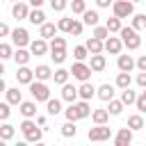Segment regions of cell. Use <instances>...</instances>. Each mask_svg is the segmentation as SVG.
<instances>
[{"mask_svg": "<svg viewBox=\"0 0 146 146\" xmlns=\"http://www.w3.org/2000/svg\"><path fill=\"white\" fill-rule=\"evenodd\" d=\"M119 34H121V41H123V46H125L128 50H137V48L141 46V36H139V32H137L132 25H130V27H121Z\"/></svg>", "mask_w": 146, "mask_h": 146, "instance_id": "6da1fadb", "label": "cell"}, {"mask_svg": "<svg viewBox=\"0 0 146 146\" xmlns=\"http://www.w3.org/2000/svg\"><path fill=\"white\" fill-rule=\"evenodd\" d=\"M30 94H32V98L36 100V103H46L48 98H50V87L43 82V80H32L30 82Z\"/></svg>", "mask_w": 146, "mask_h": 146, "instance_id": "7a4b0ae2", "label": "cell"}, {"mask_svg": "<svg viewBox=\"0 0 146 146\" xmlns=\"http://www.w3.org/2000/svg\"><path fill=\"white\" fill-rule=\"evenodd\" d=\"M87 137L89 141H107L112 137V128H107L105 123H96V128H89Z\"/></svg>", "mask_w": 146, "mask_h": 146, "instance_id": "3957f363", "label": "cell"}, {"mask_svg": "<svg viewBox=\"0 0 146 146\" xmlns=\"http://www.w3.org/2000/svg\"><path fill=\"white\" fill-rule=\"evenodd\" d=\"M112 11L119 18H128L135 14V2L132 0H116V2H112Z\"/></svg>", "mask_w": 146, "mask_h": 146, "instance_id": "277c9868", "label": "cell"}, {"mask_svg": "<svg viewBox=\"0 0 146 146\" xmlns=\"http://www.w3.org/2000/svg\"><path fill=\"white\" fill-rule=\"evenodd\" d=\"M91 66L89 64H84V62H78L75 59V64H73V68H71V75L75 78V80H80V82H87L89 78H91Z\"/></svg>", "mask_w": 146, "mask_h": 146, "instance_id": "5b68a950", "label": "cell"}, {"mask_svg": "<svg viewBox=\"0 0 146 146\" xmlns=\"http://www.w3.org/2000/svg\"><path fill=\"white\" fill-rule=\"evenodd\" d=\"M9 36H11V43H14L16 48H25V46H30V32H27L25 27H14Z\"/></svg>", "mask_w": 146, "mask_h": 146, "instance_id": "8992f818", "label": "cell"}, {"mask_svg": "<svg viewBox=\"0 0 146 146\" xmlns=\"http://www.w3.org/2000/svg\"><path fill=\"white\" fill-rule=\"evenodd\" d=\"M48 50H50L48 39H41V36H39V39H34V41H30V52H32V55L39 57V55H46Z\"/></svg>", "mask_w": 146, "mask_h": 146, "instance_id": "52a82bcc", "label": "cell"}, {"mask_svg": "<svg viewBox=\"0 0 146 146\" xmlns=\"http://www.w3.org/2000/svg\"><path fill=\"white\" fill-rule=\"evenodd\" d=\"M121 48H123V41L119 39V36H107L105 39V52H110V55H119L121 52Z\"/></svg>", "mask_w": 146, "mask_h": 146, "instance_id": "ba28073f", "label": "cell"}, {"mask_svg": "<svg viewBox=\"0 0 146 146\" xmlns=\"http://www.w3.org/2000/svg\"><path fill=\"white\" fill-rule=\"evenodd\" d=\"M16 80H18V84H30V82L34 80V71L27 68V64H23V66H18V71H16Z\"/></svg>", "mask_w": 146, "mask_h": 146, "instance_id": "9c48e42d", "label": "cell"}, {"mask_svg": "<svg viewBox=\"0 0 146 146\" xmlns=\"http://www.w3.org/2000/svg\"><path fill=\"white\" fill-rule=\"evenodd\" d=\"M114 144H116V146H130V144H132V130H130V128H121V130L114 135Z\"/></svg>", "mask_w": 146, "mask_h": 146, "instance_id": "30bf717a", "label": "cell"}, {"mask_svg": "<svg viewBox=\"0 0 146 146\" xmlns=\"http://www.w3.org/2000/svg\"><path fill=\"white\" fill-rule=\"evenodd\" d=\"M11 16L16 18V21H23V18H27L30 16V7L25 5V2H14V7H11Z\"/></svg>", "mask_w": 146, "mask_h": 146, "instance_id": "8fae6325", "label": "cell"}, {"mask_svg": "<svg viewBox=\"0 0 146 146\" xmlns=\"http://www.w3.org/2000/svg\"><path fill=\"white\" fill-rule=\"evenodd\" d=\"M89 66H91V71H94V73H100V71L107 66V59H105V55H103V52H96V55H91V59H89Z\"/></svg>", "mask_w": 146, "mask_h": 146, "instance_id": "7c38bea8", "label": "cell"}, {"mask_svg": "<svg viewBox=\"0 0 146 146\" xmlns=\"http://www.w3.org/2000/svg\"><path fill=\"white\" fill-rule=\"evenodd\" d=\"M62 98L66 100V103H75L78 98H80V94H78V87H73V84H62Z\"/></svg>", "mask_w": 146, "mask_h": 146, "instance_id": "4fadbf2b", "label": "cell"}, {"mask_svg": "<svg viewBox=\"0 0 146 146\" xmlns=\"http://www.w3.org/2000/svg\"><path fill=\"white\" fill-rule=\"evenodd\" d=\"M73 110H75V114H78V121L80 119H87V116H91V107H89V100H78V103H73Z\"/></svg>", "mask_w": 146, "mask_h": 146, "instance_id": "5bb4252c", "label": "cell"}, {"mask_svg": "<svg viewBox=\"0 0 146 146\" xmlns=\"http://www.w3.org/2000/svg\"><path fill=\"white\" fill-rule=\"evenodd\" d=\"M87 50H89V55H96V52H103L105 50V41L103 39H98V36H91V39H87Z\"/></svg>", "mask_w": 146, "mask_h": 146, "instance_id": "9a60e30c", "label": "cell"}, {"mask_svg": "<svg viewBox=\"0 0 146 146\" xmlns=\"http://www.w3.org/2000/svg\"><path fill=\"white\" fill-rule=\"evenodd\" d=\"M18 107H21L18 112H21L25 119H32V116H36V100H23Z\"/></svg>", "mask_w": 146, "mask_h": 146, "instance_id": "2e32d148", "label": "cell"}, {"mask_svg": "<svg viewBox=\"0 0 146 146\" xmlns=\"http://www.w3.org/2000/svg\"><path fill=\"white\" fill-rule=\"evenodd\" d=\"M55 34H57V25H55V23H48V21H46L43 25H39V36H41V39H48V41H50Z\"/></svg>", "mask_w": 146, "mask_h": 146, "instance_id": "e0dca14e", "label": "cell"}, {"mask_svg": "<svg viewBox=\"0 0 146 146\" xmlns=\"http://www.w3.org/2000/svg\"><path fill=\"white\" fill-rule=\"evenodd\" d=\"M78 94H80V98H84V100H91L94 96H96V87L87 80V82H82L80 87H78Z\"/></svg>", "mask_w": 146, "mask_h": 146, "instance_id": "ac0fdd59", "label": "cell"}, {"mask_svg": "<svg viewBox=\"0 0 146 146\" xmlns=\"http://www.w3.org/2000/svg\"><path fill=\"white\" fill-rule=\"evenodd\" d=\"M27 21H30L32 25H43V23H46V14H43V9H41V7H34V9H30V16H27Z\"/></svg>", "mask_w": 146, "mask_h": 146, "instance_id": "d6986e66", "label": "cell"}, {"mask_svg": "<svg viewBox=\"0 0 146 146\" xmlns=\"http://www.w3.org/2000/svg\"><path fill=\"white\" fill-rule=\"evenodd\" d=\"M96 96H98L100 100L110 103V100L114 98V87H112V84H100V87L96 89Z\"/></svg>", "mask_w": 146, "mask_h": 146, "instance_id": "ffe728a7", "label": "cell"}, {"mask_svg": "<svg viewBox=\"0 0 146 146\" xmlns=\"http://www.w3.org/2000/svg\"><path fill=\"white\" fill-rule=\"evenodd\" d=\"M116 66H119V71H132L135 68V59L130 57V55H119V59H116Z\"/></svg>", "mask_w": 146, "mask_h": 146, "instance_id": "44dd1931", "label": "cell"}, {"mask_svg": "<svg viewBox=\"0 0 146 146\" xmlns=\"http://www.w3.org/2000/svg\"><path fill=\"white\" fill-rule=\"evenodd\" d=\"M5 96H7V103H9V105H21V103H23V91H18V87L7 89Z\"/></svg>", "mask_w": 146, "mask_h": 146, "instance_id": "7402d4cb", "label": "cell"}, {"mask_svg": "<svg viewBox=\"0 0 146 146\" xmlns=\"http://www.w3.org/2000/svg\"><path fill=\"white\" fill-rule=\"evenodd\" d=\"M30 57H32V52H30V50H25V48H16V50H14V62H16L18 66L27 64V62H30Z\"/></svg>", "mask_w": 146, "mask_h": 146, "instance_id": "603a6c76", "label": "cell"}, {"mask_svg": "<svg viewBox=\"0 0 146 146\" xmlns=\"http://www.w3.org/2000/svg\"><path fill=\"white\" fill-rule=\"evenodd\" d=\"M34 78L46 82V80H50V78H52V68H50L48 64H41V66H36V68H34Z\"/></svg>", "mask_w": 146, "mask_h": 146, "instance_id": "cb8c5ba5", "label": "cell"}, {"mask_svg": "<svg viewBox=\"0 0 146 146\" xmlns=\"http://www.w3.org/2000/svg\"><path fill=\"white\" fill-rule=\"evenodd\" d=\"M98 11L96 9H84V14H82V23L84 25H98Z\"/></svg>", "mask_w": 146, "mask_h": 146, "instance_id": "d4e9b609", "label": "cell"}, {"mask_svg": "<svg viewBox=\"0 0 146 146\" xmlns=\"http://www.w3.org/2000/svg\"><path fill=\"white\" fill-rule=\"evenodd\" d=\"M46 110H48L50 116H57V114L62 112V100H57V98H48V100H46Z\"/></svg>", "mask_w": 146, "mask_h": 146, "instance_id": "484cf974", "label": "cell"}, {"mask_svg": "<svg viewBox=\"0 0 146 146\" xmlns=\"http://www.w3.org/2000/svg\"><path fill=\"white\" fill-rule=\"evenodd\" d=\"M14 135H16V130H14L11 123H2V125H0V139H2V141L14 139Z\"/></svg>", "mask_w": 146, "mask_h": 146, "instance_id": "4316f807", "label": "cell"}, {"mask_svg": "<svg viewBox=\"0 0 146 146\" xmlns=\"http://www.w3.org/2000/svg\"><path fill=\"white\" fill-rule=\"evenodd\" d=\"M68 75H71V71L57 68V71L52 73V80H55V84H66V82H68Z\"/></svg>", "mask_w": 146, "mask_h": 146, "instance_id": "83f0119b", "label": "cell"}, {"mask_svg": "<svg viewBox=\"0 0 146 146\" xmlns=\"http://www.w3.org/2000/svg\"><path fill=\"white\" fill-rule=\"evenodd\" d=\"M121 100H123V105H135L137 94H135L130 87H125V89H121Z\"/></svg>", "mask_w": 146, "mask_h": 146, "instance_id": "f1b7e54d", "label": "cell"}, {"mask_svg": "<svg viewBox=\"0 0 146 146\" xmlns=\"http://www.w3.org/2000/svg\"><path fill=\"white\" fill-rule=\"evenodd\" d=\"M128 128H130V130H141V128H144V116H141V114L128 116Z\"/></svg>", "mask_w": 146, "mask_h": 146, "instance_id": "f546056e", "label": "cell"}, {"mask_svg": "<svg viewBox=\"0 0 146 146\" xmlns=\"http://www.w3.org/2000/svg\"><path fill=\"white\" fill-rule=\"evenodd\" d=\"M130 82H132V78H130V73H128V71H121V73L116 75V87H119V89L130 87Z\"/></svg>", "mask_w": 146, "mask_h": 146, "instance_id": "4dcf8cb0", "label": "cell"}, {"mask_svg": "<svg viewBox=\"0 0 146 146\" xmlns=\"http://www.w3.org/2000/svg\"><path fill=\"white\" fill-rule=\"evenodd\" d=\"M123 107H125V105H123V100H114V98H112V100H110V105H107V112H110L112 116H119V114L123 112Z\"/></svg>", "mask_w": 146, "mask_h": 146, "instance_id": "1f68e13d", "label": "cell"}, {"mask_svg": "<svg viewBox=\"0 0 146 146\" xmlns=\"http://www.w3.org/2000/svg\"><path fill=\"white\" fill-rule=\"evenodd\" d=\"M105 27L110 30V34H114V32H119V30H121L123 25H121V18H119V16H112V18H107Z\"/></svg>", "mask_w": 146, "mask_h": 146, "instance_id": "d6a6232c", "label": "cell"}, {"mask_svg": "<svg viewBox=\"0 0 146 146\" xmlns=\"http://www.w3.org/2000/svg\"><path fill=\"white\" fill-rule=\"evenodd\" d=\"M91 119H94V123H107L110 112H107V110H94V112H91Z\"/></svg>", "mask_w": 146, "mask_h": 146, "instance_id": "836d02e7", "label": "cell"}, {"mask_svg": "<svg viewBox=\"0 0 146 146\" xmlns=\"http://www.w3.org/2000/svg\"><path fill=\"white\" fill-rule=\"evenodd\" d=\"M78 135V128H75V121H66L62 125V137H75Z\"/></svg>", "mask_w": 146, "mask_h": 146, "instance_id": "e575fe53", "label": "cell"}, {"mask_svg": "<svg viewBox=\"0 0 146 146\" xmlns=\"http://www.w3.org/2000/svg\"><path fill=\"white\" fill-rule=\"evenodd\" d=\"M41 137H43V128H36V125L25 132V139L27 141H41Z\"/></svg>", "mask_w": 146, "mask_h": 146, "instance_id": "d590c367", "label": "cell"}, {"mask_svg": "<svg viewBox=\"0 0 146 146\" xmlns=\"http://www.w3.org/2000/svg\"><path fill=\"white\" fill-rule=\"evenodd\" d=\"M132 27L139 32V30H146V14H132Z\"/></svg>", "mask_w": 146, "mask_h": 146, "instance_id": "8d00e7d4", "label": "cell"}, {"mask_svg": "<svg viewBox=\"0 0 146 146\" xmlns=\"http://www.w3.org/2000/svg\"><path fill=\"white\" fill-rule=\"evenodd\" d=\"M64 48H66V39L55 34V36L50 39V50H64Z\"/></svg>", "mask_w": 146, "mask_h": 146, "instance_id": "74e56055", "label": "cell"}, {"mask_svg": "<svg viewBox=\"0 0 146 146\" xmlns=\"http://www.w3.org/2000/svg\"><path fill=\"white\" fill-rule=\"evenodd\" d=\"M73 57H75L78 62H84V59L89 57V50H87V46H75V48H73Z\"/></svg>", "mask_w": 146, "mask_h": 146, "instance_id": "f35d334b", "label": "cell"}, {"mask_svg": "<svg viewBox=\"0 0 146 146\" xmlns=\"http://www.w3.org/2000/svg\"><path fill=\"white\" fill-rule=\"evenodd\" d=\"M71 25H73V18L71 16H64V18L57 21V30H62V32H71Z\"/></svg>", "mask_w": 146, "mask_h": 146, "instance_id": "ab89813d", "label": "cell"}, {"mask_svg": "<svg viewBox=\"0 0 146 146\" xmlns=\"http://www.w3.org/2000/svg\"><path fill=\"white\" fill-rule=\"evenodd\" d=\"M91 36H98V39H107L110 36V30L105 27V25H94V32H91Z\"/></svg>", "mask_w": 146, "mask_h": 146, "instance_id": "60d3db41", "label": "cell"}, {"mask_svg": "<svg viewBox=\"0 0 146 146\" xmlns=\"http://www.w3.org/2000/svg\"><path fill=\"white\" fill-rule=\"evenodd\" d=\"M84 9H87L84 0H71V11L73 14H84Z\"/></svg>", "mask_w": 146, "mask_h": 146, "instance_id": "b9f144b4", "label": "cell"}, {"mask_svg": "<svg viewBox=\"0 0 146 146\" xmlns=\"http://www.w3.org/2000/svg\"><path fill=\"white\" fill-rule=\"evenodd\" d=\"M50 57H52L55 64H64V59H66V48H64V50H50Z\"/></svg>", "mask_w": 146, "mask_h": 146, "instance_id": "7bdbcfd3", "label": "cell"}, {"mask_svg": "<svg viewBox=\"0 0 146 146\" xmlns=\"http://www.w3.org/2000/svg\"><path fill=\"white\" fill-rule=\"evenodd\" d=\"M14 57V48L9 43H0V59H9Z\"/></svg>", "mask_w": 146, "mask_h": 146, "instance_id": "ee69618b", "label": "cell"}, {"mask_svg": "<svg viewBox=\"0 0 146 146\" xmlns=\"http://www.w3.org/2000/svg\"><path fill=\"white\" fill-rule=\"evenodd\" d=\"M82 27H84V23L73 18V25H71V32H68V34H73V36H80V34H82Z\"/></svg>", "mask_w": 146, "mask_h": 146, "instance_id": "f6af8a7d", "label": "cell"}, {"mask_svg": "<svg viewBox=\"0 0 146 146\" xmlns=\"http://www.w3.org/2000/svg\"><path fill=\"white\" fill-rule=\"evenodd\" d=\"M9 107H11L9 103H0V121H7L11 116V110Z\"/></svg>", "mask_w": 146, "mask_h": 146, "instance_id": "bcb514c9", "label": "cell"}, {"mask_svg": "<svg viewBox=\"0 0 146 146\" xmlns=\"http://www.w3.org/2000/svg\"><path fill=\"white\" fill-rule=\"evenodd\" d=\"M50 7H52V11H64L68 7V0H50Z\"/></svg>", "mask_w": 146, "mask_h": 146, "instance_id": "7dc6e473", "label": "cell"}, {"mask_svg": "<svg viewBox=\"0 0 146 146\" xmlns=\"http://www.w3.org/2000/svg\"><path fill=\"white\" fill-rule=\"evenodd\" d=\"M135 105H137V110H139L141 114H146V96H144V94H139V96H137Z\"/></svg>", "mask_w": 146, "mask_h": 146, "instance_id": "c3c4849f", "label": "cell"}, {"mask_svg": "<svg viewBox=\"0 0 146 146\" xmlns=\"http://www.w3.org/2000/svg\"><path fill=\"white\" fill-rule=\"evenodd\" d=\"M34 125H36V123H34V121H32V119H25V121H23V123H21V132H23V135H25V132H27V130H32V128H34Z\"/></svg>", "mask_w": 146, "mask_h": 146, "instance_id": "681fc988", "label": "cell"}, {"mask_svg": "<svg viewBox=\"0 0 146 146\" xmlns=\"http://www.w3.org/2000/svg\"><path fill=\"white\" fill-rule=\"evenodd\" d=\"M135 66H137L139 71H146V55H139V57L135 59Z\"/></svg>", "mask_w": 146, "mask_h": 146, "instance_id": "f907efd6", "label": "cell"}, {"mask_svg": "<svg viewBox=\"0 0 146 146\" xmlns=\"http://www.w3.org/2000/svg\"><path fill=\"white\" fill-rule=\"evenodd\" d=\"M137 84L144 89L146 87V71H139V75H137Z\"/></svg>", "mask_w": 146, "mask_h": 146, "instance_id": "816d5d0a", "label": "cell"}, {"mask_svg": "<svg viewBox=\"0 0 146 146\" xmlns=\"http://www.w3.org/2000/svg\"><path fill=\"white\" fill-rule=\"evenodd\" d=\"M9 34H11L9 25H7V23H0V36H9Z\"/></svg>", "mask_w": 146, "mask_h": 146, "instance_id": "f5cc1de1", "label": "cell"}, {"mask_svg": "<svg viewBox=\"0 0 146 146\" xmlns=\"http://www.w3.org/2000/svg\"><path fill=\"white\" fill-rule=\"evenodd\" d=\"M112 2H114V0H96V5H98L100 9H103V7H110Z\"/></svg>", "mask_w": 146, "mask_h": 146, "instance_id": "db71d44e", "label": "cell"}, {"mask_svg": "<svg viewBox=\"0 0 146 146\" xmlns=\"http://www.w3.org/2000/svg\"><path fill=\"white\" fill-rule=\"evenodd\" d=\"M36 125H41V128H46V116H36Z\"/></svg>", "mask_w": 146, "mask_h": 146, "instance_id": "11a10c76", "label": "cell"}, {"mask_svg": "<svg viewBox=\"0 0 146 146\" xmlns=\"http://www.w3.org/2000/svg\"><path fill=\"white\" fill-rule=\"evenodd\" d=\"M7 91V84H5V80H2V75H0V94H5Z\"/></svg>", "mask_w": 146, "mask_h": 146, "instance_id": "9f6ffc18", "label": "cell"}, {"mask_svg": "<svg viewBox=\"0 0 146 146\" xmlns=\"http://www.w3.org/2000/svg\"><path fill=\"white\" fill-rule=\"evenodd\" d=\"M43 2H46V0H30V5H32V7H41Z\"/></svg>", "mask_w": 146, "mask_h": 146, "instance_id": "6f0895ef", "label": "cell"}, {"mask_svg": "<svg viewBox=\"0 0 146 146\" xmlns=\"http://www.w3.org/2000/svg\"><path fill=\"white\" fill-rule=\"evenodd\" d=\"M5 73V66H2V59H0V75Z\"/></svg>", "mask_w": 146, "mask_h": 146, "instance_id": "680465c9", "label": "cell"}, {"mask_svg": "<svg viewBox=\"0 0 146 146\" xmlns=\"http://www.w3.org/2000/svg\"><path fill=\"white\" fill-rule=\"evenodd\" d=\"M141 94H144V96H146V87H144V91H141Z\"/></svg>", "mask_w": 146, "mask_h": 146, "instance_id": "91938a15", "label": "cell"}, {"mask_svg": "<svg viewBox=\"0 0 146 146\" xmlns=\"http://www.w3.org/2000/svg\"><path fill=\"white\" fill-rule=\"evenodd\" d=\"M132 2H141V0H132Z\"/></svg>", "mask_w": 146, "mask_h": 146, "instance_id": "94428289", "label": "cell"}, {"mask_svg": "<svg viewBox=\"0 0 146 146\" xmlns=\"http://www.w3.org/2000/svg\"><path fill=\"white\" fill-rule=\"evenodd\" d=\"M11 2H18V0H11Z\"/></svg>", "mask_w": 146, "mask_h": 146, "instance_id": "6125c7cd", "label": "cell"}]
</instances>
